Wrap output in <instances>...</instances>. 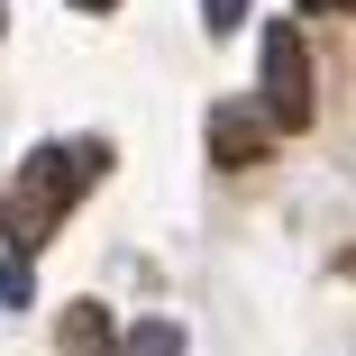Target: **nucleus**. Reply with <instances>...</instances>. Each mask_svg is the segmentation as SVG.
I'll use <instances>...</instances> for the list:
<instances>
[{
  "label": "nucleus",
  "mask_w": 356,
  "mask_h": 356,
  "mask_svg": "<svg viewBox=\"0 0 356 356\" xmlns=\"http://www.w3.org/2000/svg\"><path fill=\"white\" fill-rule=\"evenodd\" d=\"M119 356H183V329H174V320H137V329L119 338Z\"/></svg>",
  "instance_id": "nucleus-5"
},
{
  "label": "nucleus",
  "mask_w": 356,
  "mask_h": 356,
  "mask_svg": "<svg viewBox=\"0 0 356 356\" xmlns=\"http://www.w3.org/2000/svg\"><path fill=\"white\" fill-rule=\"evenodd\" d=\"M201 28H210V37H238V28H247V0H201Z\"/></svg>",
  "instance_id": "nucleus-7"
},
{
  "label": "nucleus",
  "mask_w": 356,
  "mask_h": 356,
  "mask_svg": "<svg viewBox=\"0 0 356 356\" xmlns=\"http://www.w3.org/2000/svg\"><path fill=\"white\" fill-rule=\"evenodd\" d=\"M210 156H220V165H256L265 156V128L229 101V110H210Z\"/></svg>",
  "instance_id": "nucleus-3"
},
{
  "label": "nucleus",
  "mask_w": 356,
  "mask_h": 356,
  "mask_svg": "<svg viewBox=\"0 0 356 356\" xmlns=\"http://www.w3.org/2000/svg\"><path fill=\"white\" fill-rule=\"evenodd\" d=\"M0 302H19V311L37 302V283H28V256H0Z\"/></svg>",
  "instance_id": "nucleus-6"
},
{
  "label": "nucleus",
  "mask_w": 356,
  "mask_h": 356,
  "mask_svg": "<svg viewBox=\"0 0 356 356\" xmlns=\"http://www.w3.org/2000/svg\"><path fill=\"white\" fill-rule=\"evenodd\" d=\"M74 10H110V0H74Z\"/></svg>",
  "instance_id": "nucleus-9"
},
{
  "label": "nucleus",
  "mask_w": 356,
  "mask_h": 356,
  "mask_svg": "<svg viewBox=\"0 0 356 356\" xmlns=\"http://www.w3.org/2000/svg\"><path fill=\"white\" fill-rule=\"evenodd\" d=\"M64 356H110V320H101V302H74V311H64Z\"/></svg>",
  "instance_id": "nucleus-4"
},
{
  "label": "nucleus",
  "mask_w": 356,
  "mask_h": 356,
  "mask_svg": "<svg viewBox=\"0 0 356 356\" xmlns=\"http://www.w3.org/2000/svg\"><path fill=\"white\" fill-rule=\"evenodd\" d=\"M302 10H347V0H302Z\"/></svg>",
  "instance_id": "nucleus-8"
},
{
  "label": "nucleus",
  "mask_w": 356,
  "mask_h": 356,
  "mask_svg": "<svg viewBox=\"0 0 356 356\" xmlns=\"http://www.w3.org/2000/svg\"><path fill=\"white\" fill-rule=\"evenodd\" d=\"M110 165V147L101 137H74V147H37L28 165H19V183H10V247L19 256H37L46 238H55V220L83 201V183Z\"/></svg>",
  "instance_id": "nucleus-1"
},
{
  "label": "nucleus",
  "mask_w": 356,
  "mask_h": 356,
  "mask_svg": "<svg viewBox=\"0 0 356 356\" xmlns=\"http://www.w3.org/2000/svg\"><path fill=\"white\" fill-rule=\"evenodd\" d=\"M256 55H265V119H274V128H311V119H320V92H311V46H302V28L274 19Z\"/></svg>",
  "instance_id": "nucleus-2"
}]
</instances>
